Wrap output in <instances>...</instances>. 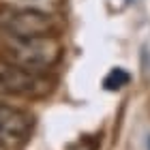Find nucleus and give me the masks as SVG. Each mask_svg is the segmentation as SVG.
Instances as JSON below:
<instances>
[{
    "label": "nucleus",
    "mask_w": 150,
    "mask_h": 150,
    "mask_svg": "<svg viewBox=\"0 0 150 150\" xmlns=\"http://www.w3.org/2000/svg\"><path fill=\"white\" fill-rule=\"evenodd\" d=\"M62 52L64 47L56 35L2 39V58L37 73H43L52 67H56L62 58Z\"/></svg>",
    "instance_id": "nucleus-1"
},
{
    "label": "nucleus",
    "mask_w": 150,
    "mask_h": 150,
    "mask_svg": "<svg viewBox=\"0 0 150 150\" xmlns=\"http://www.w3.org/2000/svg\"><path fill=\"white\" fill-rule=\"evenodd\" d=\"M148 150H150V137H148Z\"/></svg>",
    "instance_id": "nucleus-8"
},
{
    "label": "nucleus",
    "mask_w": 150,
    "mask_h": 150,
    "mask_svg": "<svg viewBox=\"0 0 150 150\" xmlns=\"http://www.w3.org/2000/svg\"><path fill=\"white\" fill-rule=\"evenodd\" d=\"M4 6H17V9H39L52 13L62 4V0H2Z\"/></svg>",
    "instance_id": "nucleus-5"
},
{
    "label": "nucleus",
    "mask_w": 150,
    "mask_h": 150,
    "mask_svg": "<svg viewBox=\"0 0 150 150\" xmlns=\"http://www.w3.org/2000/svg\"><path fill=\"white\" fill-rule=\"evenodd\" d=\"M0 30L4 37H41L56 32V19L52 13L39 9H0Z\"/></svg>",
    "instance_id": "nucleus-2"
},
{
    "label": "nucleus",
    "mask_w": 150,
    "mask_h": 150,
    "mask_svg": "<svg viewBox=\"0 0 150 150\" xmlns=\"http://www.w3.org/2000/svg\"><path fill=\"white\" fill-rule=\"evenodd\" d=\"M0 92L37 99L50 92V81L43 73L24 69L6 58H0Z\"/></svg>",
    "instance_id": "nucleus-3"
},
{
    "label": "nucleus",
    "mask_w": 150,
    "mask_h": 150,
    "mask_svg": "<svg viewBox=\"0 0 150 150\" xmlns=\"http://www.w3.org/2000/svg\"><path fill=\"white\" fill-rule=\"evenodd\" d=\"M35 118L32 114L19 110V107L0 103V144L6 148H19L28 142Z\"/></svg>",
    "instance_id": "nucleus-4"
},
{
    "label": "nucleus",
    "mask_w": 150,
    "mask_h": 150,
    "mask_svg": "<svg viewBox=\"0 0 150 150\" xmlns=\"http://www.w3.org/2000/svg\"><path fill=\"white\" fill-rule=\"evenodd\" d=\"M0 150H9V148H6V146H2V144H0Z\"/></svg>",
    "instance_id": "nucleus-7"
},
{
    "label": "nucleus",
    "mask_w": 150,
    "mask_h": 150,
    "mask_svg": "<svg viewBox=\"0 0 150 150\" xmlns=\"http://www.w3.org/2000/svg\"><path fill=\"white\" fill-rule=\"evenodd\" d=\"M129 79H131V75L122 69V67H114L103 77V86H105V90H120V88H125L129 84Z\"/></svg>",
    "instance_id": "nucleus-6"
}]
</instances>
